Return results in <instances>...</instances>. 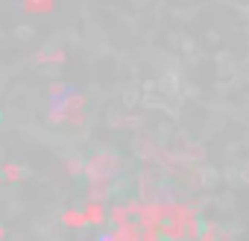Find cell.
<instances>
[{
  "label": "cell",
  "instance_id": "obj_1",
  "mask_svg": "<svg viewBox=\"0 0 249 241\" xmlns=\"http://www.w3.org/2000/svg\"><path fill=\"white\" fill-rule=\"evenodd\" d=\"M0 238H3V226H0Z\"/></svg>",
  "mask_w": 249,
  "mask_h": 241
}]
</instances>
